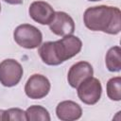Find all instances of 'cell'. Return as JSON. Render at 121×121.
I'll list each match as a JSON object with an SVG mask.
<instances>
[{"label":"cell","instance_id":"cell-1","mask_svg":"<svg viewBox=\"0 0 121 121\" xmlns=\"http://www.w3.org/2000/svg\"><path fill=\"white\" fill-rule=\"evenodd\" d=\"M83 22L92 31L116 35L121 30V11L116 7L106 5L91 7L84 11Z\"/></svg>","mask_w":121,"mask_h":121},{"label":"cell","instance_id":"cell-2","mask_svg":"<svg viewBox=\"0 0 121 121\" xmlns=\"http://www.w3.org/2000/svg\"><path fill=\"white\" fill-rule=\"evenodd\" d=\"M81 47V40L71 34L63 36L60 40L55 42H45L41 43L38 53L43 62L47 65L55 66L75 57L80 52Z\"/></svg>","mask_w":121,"mask_h":121},{"label":"cell","instance_id":"cell-3","mask_svg":"<svg viewBox=\"0 0 121 121\" xmlns=\"http://www.w3.org/2000/svg\"><path fill=\"white\" fill-rule=\"evenodd\" d=\"M13 39L21 47L34 49L41 45L43 34L36 26L29 24H22L14 29Z\"/></svg>","mask_w":121,"mask_h":121},{"label":"cell","instance_id":"cell-4","mask_svg":"<svg viewBox=\"0 0 121 121\" xmlns=\"http://www.w3.org/2000/svg\"><path fill=\"white\" fill-rule=\"evenodd\" d=\"M24 74L20 62L14 59H7L0 62V83L5 87L17 85Z\"/></svg>","mask_w":121,"mask_h":121},{"label":"cell","instance_id":"cell-5","mask_svg":"<svg viewBox=\"0 0 121 121\" xmlns=\"http://www.w3.org/2000/svg\"><path fill=\"white\" fill-rule=\"evenodd\" d=\"M78 96L81 102L87 105H94L98 102L102 93L100 81L94 77L88 78L78 87Z\"/></svg>","mask_w":121,"mask_h":121},{"label":"cell","instance_id":"cell-6","mask_svg":"<svg viewBox=\"0 0 121 121\" xmlns=\"http://www.w3.org/2000/svg\"><path fill=\"white\" fill-rule=\"evenodd\" d=\"M51 84L49 79L41 74H33L25 85L26 95L32 99H41L46 96L50 91Z\"/></svg>","mask_w":121,"mask_h":121},{"label":"cell","instance_id":"cell-7","mask_svg":"<svg viewBox=\"0 0 121 121\" xmlns=\"http://www.w3.org/2000/svg\"><path fill=\"white\" fill-rule=\"evenodd\" d=\"M48 26L52 33L60 37L71 35L75 31V22L73 18L64 11H55L54 18Z\"/></svg>","mask_w":121,"mask_h":121},{"label":"cell","instance_id":"cell-8","mask_svg":"<svg viewBox=\"0 0 121 121\" xmlns=\"http://www.w3.org/2000/svg\"><path fill=\"white\" fill-rule=\"evenodd\" d=\"M94 69L88 61H78L73 64L67 74V80L72 88H77L82 81L93 77Z\"/></svg>","mask_w":121,"mask_h":121},{"label":"cell","instance_id":"cell-9","mask_svg":"<svg viewBox=\"0 0 121 121\" xmlns=\"http://www.w3.org/2000/svg\"><path fill=\"white\" fill-rule=\"evenodd\" d=\"M29 16L41 25H49L54 18L55 10L44 1H34L28 8Z\"/></svg>","mask_w":121,"mask_h":121},{"label":"cell","instance_id":"cell-10","mask_svg":"<svg viewBox=\"0 0 121 121\" xmlns=\"http://www.w3.org/2000/svg\"><path fill=\"white\" fill-rule=\"evenodd\" d=\"M56 114L60 120L74 121L78 120L82 115L81 107L72 100H63L56 107Z\"/></svg>","mask_w":121,"mask_h":121},{"label":"cell","instance_id":"cell-11","mask_svg":"<svg viewBox=\"0 0 121 121\" xmlns=\"http://www.w3.org/2000/svg\"><path fill=\"white\" fill-rule=\"evenodd\" d=\"M105 64L110 72H119L121 70V49L118 45L111 47L106 53Z\"/></svg>","mask_w":121,"mask_h":121},{"label":"cell","instance_id":"cell-12","mask_svg":"<svg viewBox=\"0 0 121 121\" xmlns=\"http://www.w3.org/2000/svg\"><path fill=\"white\" fill-rule=\"evenodd\" d=\"M27 121H50V114L48 111L40 105H33L26 111Z\"/></svg>","mask_w":121,"mask_h":121},{"label":"cell","instance_id":"cell-13","mask_svg":"<svg viewBox=\"0 0 121 121\" xmlns=\"http://www.w3.org/2000/svg\"><path fill=\"white\" fill-rule=\"evenodd\" d=\"M107 95L111 100L120 101L121 100V78L114 77L108 80L106 85Z\"/></svg>","mask_w":121,"mask_h":121},{"label":"cell","instance_id":"cell-14","mask_svg":"<svg viewBox=\"0 0 121 121\" xmlns=\"http://www.w3.org/2000/svg\"><path fill=\"white\" fill-rule=\"evenodd\" d=\"M4 120L10 121H27L26 111L19 108H11L4 111Z\"/></svg>","mask_w":121,"mask_h":121},{"label":"cell","instance_id":"cell-15","mask_svg":"<svg viewBox=\"0 0 121 121\" xmlns=\"http://www.w3.org/2000/svg\"><path fill=\"white\" fill-rule=\"evenodd\" d=\"M3 1L10 5H21L23 3V0H3Z\"/></svg>","mask_w":121,"mask_h":121},{"label":"cell","instance_id":"cell-16","mask_svg":"<svg viewBox=\"0 0 121 121\" xmlns=\"http://www.w3.org/2000/svg\"><path fill=\"white\" fill-rule=\"evenodd\" d=\"M0 120H4V111L0 110Z\"/></svg>","mask_w":121,"mask_h":121},{"label":"cell","instance_id":"cell-17","mask_svg":"<svg viewBox=\"0 0 121 121\" xmlns=\"http://www.w3.org/2000/svg\"><path fill=\"white\" fill-rule=\"evenodd\" d=\"M88 1H91V2H96V1H101V0H88Z\"/></svg>","mask_w":121,"mask_h":121},{"label":"cell","instance_id":"cell-18","mask_svg":"<svg viewBox=\"0 0 121 121\" xmlns=\"http://www.w3.org/2000/svg\"><path fill=\"white\" fill-rule=\"evenodd\" d=\"M0 11H1V5H0Z\"/></svg>","mask_w":121,"mask_h":121}]
</instances>
